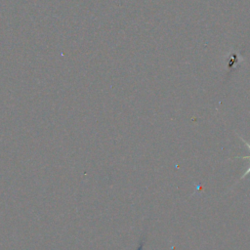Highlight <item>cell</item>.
Returning <instances> with one entry per match:
<instances>
[{
  "label": "cell",
  "mask_w": 250,
  "mask_h": 250,
  "mask_svg": "<svg viewBox=\"0 0 250 250\" xmlns=\"http://www.w3.org/2000/svg\"><path fill=\"white\" fill-rule=\"evenodd\" d=\"M241 140H242V141H243V142H244V144H245V145H246V146H247V147H249V149H250V145H249V144H248V143H247V142H246V141H244V140H243V139H242V138H241ZM242 158H250V156H243V157H242ZM249 172H250V168H248V169H247V170H246V172H245V173H244V174H243V176H242V177H241V178H243V177H245V176H246V174H248V173H249Z\"/></svg>",
  "instance_id": "6da1fadb"
}]
</instances>
